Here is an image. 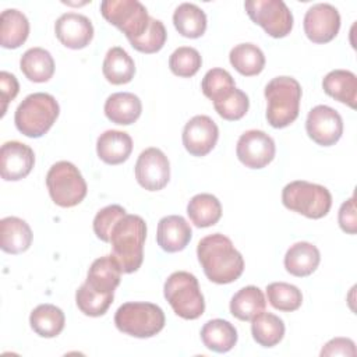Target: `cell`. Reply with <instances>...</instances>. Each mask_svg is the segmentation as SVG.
I'll return each instance as SVG.
<instances>
[{
    "instance_id": "obj_1",
    "label": "cell",
    "mask_w": 357,
    "mask_h": 357,
    "mask_svg": "<svg viewBox=\"0 0 357 357\" xmlns=\"http://www.w3.org/2000/svg\"><path fill=\"white\" fill-rule=\"evenodd\" d=\"M197 257L205 276L218 284L237 280L244 271L243 255L234 248L231 240L220 233L201 238L197 247Z\"/></svg>"
},
{
    "instance_id": "obj_2",
    "label": "cell",
    "mask_w": 357,
    "mask_h": 357,
    "mask_svg": "<svg viewBox=\"0 0 357 357\" xmlns=\"http://www.w3.org/2000/svg\"><path fill=\"white\" fill-rule=\"evenodd\" d=\"M146 238V223L138 215L126 213L110 233L112 257L121 273H132L144 261V243Z\"/></svg>"
},
{
    "instance_id": "obj_3",
    "label": "cell",
    "mask_w": 357,
    "mask_h": 357,
    "mask_svg": "<svg viewBox=\"0 0 357 357\" xmlns=\"http://www.w3.org/2000/svg\"><path fill=\"white\" fill-rule=\"evenodd\" d=\"M266 120L273 128L290 126L300 112L301 86L291 77H275L265 86Z\"/></svg>"
},
{
    "instance_id": "obj_4",
    "label": "cell",
    "mask_w": 357,
    "mask_h": 357,
    "mask_svg": "<svg viewBox=\"0 0 357 357\" xmlns=\"http://www.w3.org/2000/svg\"><path fill=\"white\" fill-rule=\"evenodd\" d=\"M60 107L54 96L46 92L28 95L17 107L14 123L17 130L29 138L45 135L56 123Z\"/></svg>"
},
{
    "instance_id": "obj_5",
    "label": "cell",
    "mask_w": 357,
    "mask_h": 357,
    "mask_svg": "<svg viewBox=\"0 0 357 357\" xmlns=\"http://www.w3.org/2000/svg\"><path fill=\"white\" fill-rule=\"evenodd\" d=\"M165 322L163 310L152 303H124L114 314L116 328L126 335L139 339L158 335L165 328Z\"/></svg>"
},
{
    "instance_id": "obj_6",
    "label": "cell",
    "mask_w": 357,
    "mask_h": 357,
    "mask_svg": "<svg viewBox=\"0 0 357 357\" xmlns=\"http://www.w3.org/2000/svg\"><path fill=\"white\" fill-rule=\"evenodd\" d=\"M163 293L174 314L183 319H197L205 311L198 279L190 272H173L165 282Z\"/></svg>"
},
{
    "instance_id": "obj_7",
    "label": "cell",
    "mask_w": 357,
    "mask_h": 357,
    "mask_svg": "<svg viewBox=\"0 0 357 357\" xmlns=\"http://www.w3.org/2000/svg\"><path fill=\"white\" fill-rule=\"evenodd\" d=\"M283 205L310 219H321L328 215L332 206L329 190L321 184L305 180H296L284 185L282 191Z\"/></svg>"
},
{
    "instance_id": "obj_8",
    "label": "cell",
    "mask_w": 357,
    "mask_h": 357,
    "mask_svg": "<svg viewBox=\"0 0 357 357\" xmlns=\"http://www.w3.org/2000/svg\"><path fill=\"white\" fill-rule=\"evenodd\" d=\"M46 187L52 201L61 208L78 205L86 197V183L75 165L67 160L56 162L46 174Z\"/></svg>"
},
{
    "instance_id": "obj_9",
    "label": "cell",
    "mask_w": 357,
    "mask_h": 357,
    "mask_svg": "<svg viewBox=\"0 0 357 357\" xmlns=\"http://www.w3.org/2000/svg\"><path fill=\"white\" fill-rule=\"evenodd\" d=\"M100 13L128 40L139 38L146 31L151 20L145 6L138 0H103L100 3Z\"/></svg>"
},
{
    "instance_id": "obj_10",
    "label": "cell",
    "mask_w": 357,
    "mask_h": 357,
    "mask_svg": "<svg viewBox=\"0 0 357 357\" xmlns=\"http://www.w3.org/2000/svg\"><path fill=\"white\" fill-rule=\"evenodd\" d=\"M244 8L251 21L272 38H284L293 29V14L282 0H247Z\"/></svg>"
},
{
    "instance_id": "obj_11",
    "label": "cell",
    "mask_w": 357,
    "mask_h": 357,
    "mask_svg": "<svg viewBox=\"0 0 357 357\" xmlns=\"http://www.w3.org/2000/svg\"><path fill=\"white\" fill-rule=\"evenodd\" d=\"M276 146L271 135L261 130H248L237 141L236 153L238 160L250 169H262L275 158Z\"/></svg>"
},
{
    "instance_id": "obj_12",
    "label": "cell",
    "mask_w": 357,
    "mask_h": 357,
    "mask_svg": "<svg viewBox=\"0 0 357 357\" xmlns=\"http://www.w3.org/2000/svg\"><path fill=\"white\" fill-rule=\"evenodd\" d=\"M135 178L138 184L148 191L165 188L170 180V163L167 156L159 148H146L135 163Z\"/></svg>"
},
{
    "instance_id": "obj_13",
    "label": "cell",
    "mask_w": 357,
    "mask_h": 357,
    "mask_svg": "<svg viewBox=\"0 0 357 357\" xmlns=\"http://www.w3.org/2000/svg\"><path fill=\"white\" fill-rule=\"evenodd\" d=\"M305 130L315 144L332 146L343 134V120L335 109L326 105H318L308 112Z\"/></svg>"
},
{
    "instance_id": "obj_14",
    "label": "cell",
    "mask_w": 357,
    "mask_h": 357,
    "mask_svg": "<svg viewBox=\"0 0 357 357\" xmlns=\"http://www.w3.org/2000/svg\"><path fill=\"white\" fill-rule=\"evenodd\" d=\"M304 32L314 43H328L340 29L339 11L328 3H318L310 7L304 15Z\"/></svg>"
},
{
    "instance_id": "obj_15",
    "label": "cell",
    "mask_w": 357,
    "mask_h": 357,
    "mask_svg": "<svg viewBox=\"0 0 357 357\" xmlns=\"http://www.w3.org/2000/svg\"><path fill=\"white\" fill-rule=\"evenodd\" d=\"M219 128L216 123L205 114L194 116L187 121L183 130V145L192 156H205L216 145Z\"/></svg>"
},
{
    "instance_id": "obj_16",
    "label": "cell",
    "mask_w": 357,
    "mask_h": 357,
    "mask_svg": "<svg viewBox=\"0 0 357 357\" xmlns=\"http://www.w3.org/2000/svg\"><path fill=\"white\" fill-rule=\"evenodd\" d=\"M35 165V153L31 146L20 141H7L0 149V174L6 181L25 178Z\"/></svg>"
},
{
    "instance_id": "obj_17",
    "label": "cell",
    "mask_w": 357,
    "mask_h": 357,
    "mask_svg": "<svg viewBox=\"0 0 357 357\" xmlns=\"http://www.w3.org/2000/svg\"><path fill=\"white\" fill-rule=\"evenodd\" d=\"M56 38L68 49H84L93 38V25L91 20L78 13H66L54 24Z\"/></svg>"
},
{
    "instance_id": "obj_18",
    "label": "cell",
    "mask_w": 357,
    "mask_h": 357,
    "mask_svg": "<svg viewBox=\"0 0 357 357\" xmlns=\"http://www.w3.org/2000/svg\"><path fill=\"white\" fill-rule=\"evenodd\" d=\"M192 236L188 222L180 215H169L159 220L156 241L166 252H178L187 247Z\"/></svg>"
},
{
    "instance_id": "obj_19",
    "label": "cell",
    "mask_w": 357,
    "mask_h": 357,
    "mask_svg": "<svg viewBox=\"0 0 357 357\" xmlns=\"http://www.w3.org/2000/svg\"><path fill=\"white\" fill-rule=\"evenodd\" d=\"M132 152L131 137L119 130H107L98 137L96 153L107 165H120L126 162Z\"/></svg>"
},
{
    "instance_id": "obj_20",
    "label": "cell",
    "mask_w": 357,
    "mask_h": 357,
    "mask_svg": "<svg viewBox=\"0 0 357 357\" xmlns=\"http://www.w3.org/2000/svg\"><path fill=\"white\" fill-rule=\"evenodd\" d=\"M121 271L112 255H105L92 262L88 269L85 283L98 293L114 294L116 287L120 284Z\"/></svg>"
},
{
    "instance_id": "obj_21",
    "label": "cell",
    "mask_w": 357,
    "mask_h": 357,
    "mask_svg": "<svg viewBox=\"0 0 357 357\" xmlns=\"http://www.w3.org/2000/svg\"><path fill=\"white\" fill-rule=\"evenodd\" d=\"M141 112L142 103L131 92L112 93L105 102V114L114 124L130 126L139 119Z\"/></svg>"
},
{
    "instance_id": "obj_22",
    "label": "cell",
    "mask_w": 357,
    "mask_h": 357,
    "mask_svg": "<svg viewBox=\"0 0 357 357\" xmlns=\"http://www.w3.org/2000/svg\"><path fill=\"white\" fill-rule=\"evenodd\" d=\"M0 247L4 252L21 254L31 247L32 230L25 220L7 216L0 220Z\"/></svg>"
},
{
    "instance_id": "obj_23",
    "label": "cell",
    "mask_w": 357,
    "mask_h": 357,
    "mask_svg": "<svg viewBox=\"0 0 357 357\" xmlns=\"http://www.w3.org/2000/svg\"><path fill=\"white\" fill-rule=\"evenodd\" d=\"M321 261L319 250L307 241H298L290 245L284 255L286 271L297 278L310 276L318 268Z\"/></svg>"
},
{
    "instance_id": "obj_24",
    "label": "cell",
    "mask_w": 357,
    "mask_h": 357,
    "mask_svg": "<svg viewBox=\"0 0 357 357\" xmlns=\"http://www.w3.org/2000/svg\"><path fill=\"white\" fill-rule=\"evenodd\" d=\"M324 92L335 100L356 109L357 77L349 70H333L322 81Z\"/></svg>"
},
{
    "instance_id": "obj_25",
    "label": "cell",
    "mask_w": 357,
    "mask_h": 357,
    "mask_svg": "<svg viewBox=\"0 0 357 357\" xmlns=\"http://www.w3.org/2000/svg\"><path fill=\"white\" fill-rule=\"evenodd\" d=\"M201 340L215 353H227L237 343V329L226 319H211L201 329Z\"/></svg>"
},
{
    "instance_id": "obj_26",
    "label": "cell",
    "mask_w": 357,
    "mask_h": 357,
    "mask_svg": "<svg viewBox=\"0 0 357 357\" xmlns=\"http://www.w3.org/2000/svg\"><path fill=\"white\" fill-rule=\"evenodd\" d=\"M29 35V22L24 13L7 8L0 15V45L4 49L20 47Z\"/></svg>"
},
{
    "instance_id": "obj_27",
    "label": "cell",
    "mask_w": 357,
    "mask_h": 357,
    "mask_svg": "<svg viewBox=\"0 0 357 357\" xmlns=\"http://www.w3.org/2000/svg\"><path fill=\"white\" fill-rule=\"evenodd\" d=\"M102 71L113 85L128 84L135 74V64L131 56L120 46L110 47L105 56Z\"/></svg>"
},
{
    "instance_id": "obj_28",
    "label": "cell",
    "mask_w": 357,
    "mask_h": 357,
    "mask_svg": "<svg viewBox=\"0 0 357 357\" xmlns=\"http://www.w3.org/2000/svg\"><path fill=\"white\" fill-rule=\"evenodd\" d=\"M20 68L29 81L47 82L54 74V60L46 49L31 47L22 54Z\"/></svg>"
},
{
    "instance_id": "obj_29",
    "label": "cell",
    "mask_w": 357,
    "mask_h": 357,
    "mask_svg": "<svg viewBox=\"0 0 357 357\" xmlns=\"http://www.w3.org/2000/svg\"><path fill=\"white\" fill-rule=\"evenodd\" d=\"M265 296L257 286H245L240 289L230 300V312L240 321H251L265 311Z\"/></svg>"
},
{
    "instance_id": "obj_30",
    "label": "cell",
    "mask_w": 357,
    "mask_h": 357,
    "mask_svg": "<svg viewBox=\"0 0 357 357\" xmlns=\"http://www.w3.org/2000/svg\"><path fill=\"white\" fill-rule=\"evenodd\" d=\"M32 331L42 337H56L66 324L64 312L53 304H40L29 315Z\"/></svg>"
},
{
    "instance_id": "obj_31",
    "label": "cell",
    "mask_w": 357,
    "mask_h": 357,
    "mask_svg": "<svg viewBox=\"0 0 357 357\" xmlns=\"http://www.w3.org/2000/svg\"><path fill=\"white\" fill-rule=\"evenodd\" d=\"M187 215L197 227H209L222 218L220 201L212 194H197L187 205Z\"/></svg>"
},
{
    "instance_id": "obj_32",
    "label": "cell",
    "mask_w": 357,
    "mask_h": 357,
    "mask_svg": "<svg viewBox=\"0 0 357 357\" xmlns=\"http://www.w3.org/2000/svg\"><path fill=\"white\" fill-rule=\"evenodd\" d=\"M173 24L181 36L197 39L206 31V15L197 4L183 3L173 14Z\"/></svg>"
},
{
    "instance_id": "obj_33",
    "label": "cell",
    "mask_w": 357,
    "mask_h": 357,
    "mask_svg": "<svg viewBox=\"0 0 357 357\" xmlns=\"http://www.w3.org/2000/svg\"><path fill=\"white\" fill-rule=\"evenodd\" d=\"M230 64L244 77L258 75L265 67V56L254 43H240L230 50Z\"/></svg>"
},
{
    "instance_id": "obj_34",
    "label": "cell",
    "mask_w": 357,
    "mask_h": 357,
    "mask_svg": "<svg viewBox=\"0 0 357 357\" xmlns=\"http://www.w3.org/2000/svg\"><path fill=\"white\" fill-rule=\"evenodd\" d=\"M251 322L252 337L262 347H273L284 336V324L275 314L262 311Z\"/></svg>"
},
{
    "instance_id": "obj_35",
    "label": "cell",
    "mask_w": 357,
    "mask_h": 357,
    "mask_svg": "<svg viewBox=\"0 0 357 357\" xmlns=\"http://www.w3.org/2000/svg\"><path fill=\"white\" fill-rule=\"evenodd\" d=\"M266 296L269 304L284 312L296 311L303 303L301 290L297 286L286 282H273L266 286Z\"/></svg>"
},
{
    "instance_id": "obj_36",
    "label": "cell",
    "mask_w": 357,
    "mask_h": 357,
    "mask_svg": "<svg viewBox=\"0 0 357 357\" xmlns=\"http://www.w3.org/2000/svg\"><path fill=\"white\" fill-rule=\"evenodd\" d=\"M114 294H102L93 291L85 282L75 293V303L79 311L88 317H102L112 305Z\"/></svg>"
},
{
    "instance_id": "obj_37",
    "label": "cell",
    "mask_w": 357,
    "mask_h": 357,
    "mask_svg": "<svg viewBox=\"0 0 357 357\" xmlns=\"http://www.w3.org/2000/svg\"><path fill=\"white\" fill-rule=\"evenodd\" d=\"M216 113L229 121L240 120L245 116L250 107V100L245 92H243L238 88H233L223 96H220L218 100L212 102Z\"/></svg>"
},
{
    "instance_id": "obj_38",
    "label": "cell",
    "mask_w": 357,
    "mask_h": 357,
    "mask_svg": "<svg viewBox=\"0 0 357 357\" xmlns=\"http://www.w3.org/2000/svg\"><path fill=\"white\" fill-rule=\"evenodd\" d=\"M202 59L197 49L190 46L177 47L169 59V67L172 73L177 77L190 78L198 73L201 68Z\"/></svg>"
},
{
    "instance_id": "obj_39",
    "label": "cell",
    "mask_w": 357,
    "mask_h": 357,
    "mask_svg": "<svg viewBox=\"0 0 357 357\" xmlns=\"http://www.w3.org/2000/svg\"><path fill=\"white\" fill-rule=\"evenodd\" d=\"M166 38H167V32L163 22L151 17L146 31L139 38L131 39L128 42L135 50L151 54V53L159 52L165 46Z\"/></svg>"
},
{
    "instance_id": "obj_40",
    "label": "cell",
    "mask_w": 357,
    "mask_h": 357,
    "mask_svg": "<svg viewBox=\"0 0 357 357\" xmlns=\"http://www.w3.org/2000/svg\"><path fill=\"white\" fill-rule=\"evenodd\" d=\"M233 88H236L234 79L230 75V73L223 70V68H212V70H209L204 75L202 82H201L202 93L208 99H211L212 102L218 100L220 96H223L225 93H227Z\"/></svg>"
},
{
    "instance_id": "obj_41",
    "label": "cell",
    "mask_w": 357,
    "mask_h": 357,
    "mask_svg": "<svg viewBox=\"0 0 357 357\" xmlns=\"http://www.w3.org/2000/svg\"><path fill=\"white\" fill-rule=\"evenodd\" d=\"M126 209L120 205H107L102 208L93 219V231L98 238L109 243L114 225L126 215Z\"/></svg>"
},
{
    "instance_id": "obj_42",
    "label": "cell",
    "mask_w": 357,
    "mask_h": 357,
    "mask_svg": "<svg viewBox=\"0 0 357 357\" xmlns=\"http://www.w3.org/2000/svg\"><path fill=\"white\" fill-rule=\"evenodd\" d=\"M340 229L347 234H356L357 231V212L354 197H350L340 205L337 215Z\"/></svg>"
},
{
    "instance_id": "obj_43",
    "label": "cell",
    "mask_w": 357,
    "mask_h": 357,
    "mask_svg": "<svg viewBox=\"0 0 357 357\" xmlns=\"http://www.w3.org/2000/svg\"><path fill=\"white\" fill-rule=\"evenodd\" d=\"M357 354L356 344L349 337H335L331 339L321 350V356H346L354 357Z\"/></svg>"
},
{
    "instance_id": "obj_44",
    "label": "cell",
    "mask_w": 357,
    "mask_h": 357,
    "mask_svg": "<svg viewBox=\"0 0 357 357\" xmlns=\"http://www.w3.org/2000/svg\"><path fill=\"white\" fill-rule=\"evenodd\" d=\"M20 91V84L14 74L1 71L0 73V93H1V117L6 114L7 105L13 100Z\"/></svg>"
}]
</instances>
